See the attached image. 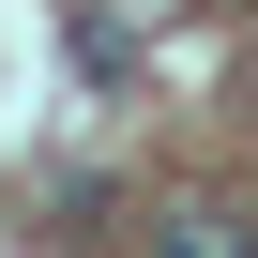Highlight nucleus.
Instances as JSON below:
<instances>
[{"mask_svg": "<svg viewBox=\"0 0 258 258\" xmlns=\"http://www.w3.org/2000/svg\"><path fill=\"white\" fill-rule=\"evenodd\" d=\"M152 258H258V228H243V213H167Z\"/></svg>", "mask_w": 258, "mask_h": 258, "instance_id": "obj_1", "label": "nucleus"}]
</instances>
